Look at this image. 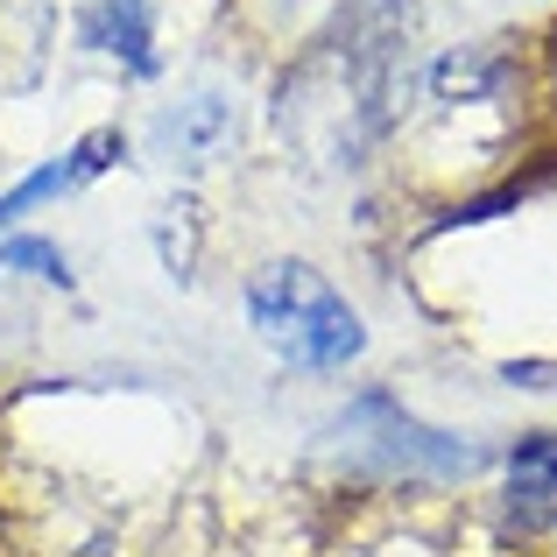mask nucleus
<instances>
[{"instance_id": "5", "label": "nucleus", "mask_w": 557, "mask_h": 557, "mask_svg": "<svg viewBox=\"0 0 557 557\" xmlns=\"http://www.w3.org/2000/svg\"><path fill=\"white\" fill-rule=\"evenodd\" d=\"M0 269H28L42 283H71V261L50 240H0Z\"/></svg>"}, {"instance_id": "4", "label": "nucleus", "mask_w": 557, "mask_h": 557, "mask_svg": "<svg viewBox=\"0 0 557 557\" xmlns=\"http://www.w3.org/2000/svg\"><path fill=\"white\" fill-rule=\"evenodd\" d=\"M85 42L107 57H121L127 71H156V50H149V0H99L85 14Z\"/></svg>"}, {"instance_id": "2", "label": "nucleus", "mask_w": 557, "mask_h": 557, "mask_svg": "<svg viewBox=\"0 0 557 557\" xmlns=\"http://www.w3.org/2000/svg\"><path fill=\"white\" fill-rule=\"evenodd\" d=\"M508 516H516L522 530L557 522V437L536 431L508 451Z\"/></svg>"}, {"instance_id": "3", "label": "nucleus", "mask_w": 557, "mask_h": 557, "mask_svg": "<svg viewBox=\"0 0 557 557\" xmlns=\"http://www.w3.org/2000/svg\"><path fill=\"white\" fill-rule=\"evenodd\" d=\"M121 156V135H85L78 149L64 156V163H50V170H36V177H22L14 190H0V226L8 219H22L28 205H42V198H57V190H71V184H85V177H99V170Z\"/></svg>"}, {"instance_id": "1", "label": "nucleus", "mask_w": 557, "mask_h": 557, "mask_svg": "<svg viewBox=\"0 0 557 557\" xmlns=\"http://www.w3.org/2000/svg\"><path fill=\"white\" fill-rule=\"evenodd\" d=\"M247 318L255 332L289 360V368H346L368 346L360 311L311 269V261H275L247 289Z\"/></svg>"}]
</instances>
